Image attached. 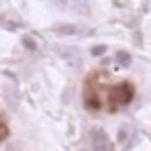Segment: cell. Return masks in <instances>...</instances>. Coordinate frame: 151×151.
<instances>
[{
  "label": "cell",
  "mask_w": 151,
  "mask_h": 151,
  "mask_svg": "<svg viewBox=\"0 0 151 151\" xmlns=\"http://www.w3.org/2000/svg\"><path fill=\"white\" fill-rule=\"evenodd\" d=\"M53 31H55L57 35H78L82 29L78 25H72V23H70V25H57Z\"/></svg>",
  "instance_id": "cell-5"
},
{
  "label": "cell",
  "mask_w": 151,
  "mask_h": 151,
  "mask_svg": "<svg viewBox=\"0 0 151 151\" xmlns=\"http://www.w3.org/2000/svg\"><path fill=\"white\" fill-rule=\"evenodd\" d=\"M6 137H8V127L4 125V123H0V143L6 141Z\"/></svg>",
  "instance_id": "cell-8"
},
{
  "label": "cell",
  "mask_w": 151,
  "mask_h": 151,
  "mask_svg": "<svg viewBox=\"0 0 151 151\" xmlns=\"http://www.w3.org/2000/svg\"><path fill=\"white\" fill-rule=\"evenodd\" d=\"M114 61H116V65H121V68H129V65L133 63V55L125 49H119L114 53Z\"/></svg>",
  "instance_id": "cell-4"
},
{
  "label": "cell",
  "mask_w": 151,
  "mask_h": 151,
  "mask_svg": "<svg viewBox=\"0 0 151 151\" xmlns=\"http://www.w3.org/2000/svg\"><path fill=\"white\" fill-rule=\"evenodd\" d=\"M84 106L88 108V110H100V94L96 92V88H94V82H92V78H88V82H86V90H84Z\"/></svg>",
  "instance_id": "cell-2"
},
{
  "label": "cell",
  "mask_w": 151,
  "mask_h": 151,
  "mask_svg": "<svg viewBox=\"0 0 151 151\" xmlns=\"http://www.w3.org/2000/svg\"><path fill=\"white\" fill-rule=\"evenodd\" d=\"M90 53H92L94 57H98V55H104V53H106V45H94V47L90 49Z\"/></svg>",
  "instance_id": "cell-7"
},
{
  "label": "cell",
  "mask_w": 151,
  "mask_h": 151,
  "mask_svg": "<svg viewBox=\"0 0 151 151\" xmlns=\"http://www.w3.org/2000/svg\"><path fill=\"white\" fill-rule=\"evenodd\" d=\"M90 143L94 151H112V143L108 139V135L102 129H92L90 131Z\"/></svg>",
  "instance_id": "cell-3"
},
{
  "label": "cell",
  "mask_w": 151,
  "mask_h": 151,
  "mask_svg": "<svg viewBox=\"0 0 151 151\" xmlns=\"http://www.w3.org/2000/svg\"><path fill=\"white\" fill-rule=\"evenodd\" d=\"M133 96H135V88H133V84L131 82H121V84H116L114 88H110L108 90V112H116L121 106H125L129 102L133 100Z\"/></svg>",
  "instance_id": "cell-1"
},
{
  "label": "cell",
  "mask_w": 151,
  "mask_h": 151,
  "mask_svg": "<svg viewBox=\"0 0 151 151\" xmlns=\"http://www.w3.org/2000/svg\"><path fill=\"white\" fill-rule=\"evenodd\" d=\"M21 43H23V47H25L27 51H35V49H37V41H35L31 35H23Z\"/></svg>",
  "instance_id": "cell-6"
},
{
  "label": "cell",
  "mask_w": 151,
  "mask_h": 151,
  "mask_svg": "<svg viewBox=\"0 0 151 151\" xmlns=\"http://www.w3.org/2000/svg\"><path fill=\"white\" fill-rule=\"evenodd\" d=\"M125 139H127V129H121V133H119V141L123 143Z\"/></svg>",
  "instance_id": "cell-9"
}]
</instances>
